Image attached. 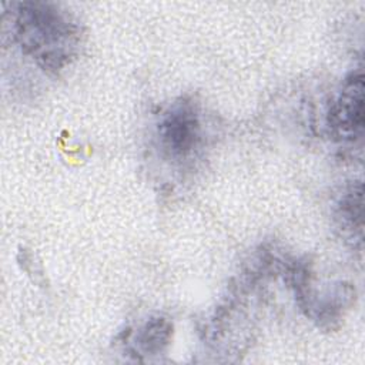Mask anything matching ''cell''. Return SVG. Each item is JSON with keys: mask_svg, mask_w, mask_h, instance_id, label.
Here are the masks:
<instances>
[{"mask_svg": "<svg viewBox=\"0 0 365 365\" xmlns=\"http://www.w3.org/2000/svg\"><path fill=\"white\" fill-rule=\"evenodd\" d=\"M168 336L170 325L164 319H154L143 328L138 341L145 352H157L167 345Z\"/></svg>", "mask_w": 365, "mask_h": 365, "instance_id": "cell-4", "label": "cell"}, {"mask_svg": "<svg viewBox=\"0 0 365 365\" xmlns=\"http://www.w3.org/2000/svg\"><path fill=\"white\" fill-rule=\"evenodd\" d=\"M163 145L173 155H185L192 150L198 137V120L187 104L171 108L160 124Z\"/></svg>", "mask_w": 365, "mask_h": 365, "instance_id": "cell-3", "label": "cell"}, {"mask_svg": "<svg viewBox=\"0 0 365 365\" xmlns=\"http://www.w3.org/2000/svg\"><path fill=\"white\" fill-rule=\"evenodd\" d=\"M331 125L336 134L346 140H355L364 130V76L362 70L351 73L331 108Z\"/></svg>", "mask_w": 365, "mask_h": 365, "instance_id": "cell-2", "label": "cell"}, {"mask_svg": "<svg viewBox=\"0 0 365 365\" xmlns=\"http://www.w3.org/2000/svg\"><path fill=\"white\" fill-rule=\"evenodd\" d=\"M341 217L345 222L349 221L351 225L358 228L362 227V185L358 184L356 187L349 190L346 195L341 201Z\"/></svg>", "mask_w": 365, "mask_h": 365, "instance_id": "cell-5", "label": "cell"}, {"mask_svg": "<svg viewBox=\"0 0 365 365\" xmlns=\"http://www.w3.org/2000/svg\"><path fill=\"white\" fill-rule=\"evenodd\" d=\"M21 43L44 67H61L70 54L73 26L54 9L30 4L19 17Z\"/></svg>", "mask_w": 365, "mask_h": 365, "instance_id": "cell-1", "label": "cell"}]
</instances>
